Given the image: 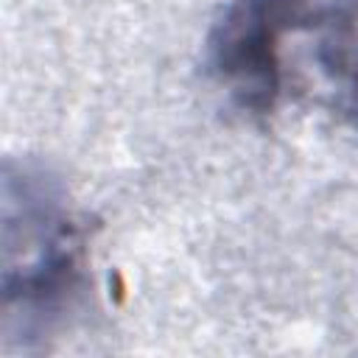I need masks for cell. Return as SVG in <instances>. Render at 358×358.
I'll list each match as a JSON object with an SVG mask.
<instances>
[{
	"label": "cell",
	"instance_id": "1",
	"mask_svg": "<svg viewBox=\"0 0 358 358\" xmlns=\"http://www.w3.org/2000/svg\"><path fill=\"white\" fill-rule=\"evenodd\" d=\"M87 229L62 182L42 165L3 168V330L22 344L45 338L84 285Z\"/></svg>",
	"mask_w": 358,
	"mask_h": 358
},
{
	"label": "cell",
	"instance_id": "2",
	"mask_svg": "<svg viewBox=\"0 0 358 358\" xmlns=\"http://www.w3.org/2000/svg\"><path fill=\"white\" fill-rule=\"evenodd\" d=\"M313 14L308 0H229L210 25L204 59L213 84L227 101L266 117L282 95V45L305 31Z\"/></svg>",
	"mask_w": 358,
	"mask_h": 358
},
{
	"label": "cell",
	"instance_id": "3",
	"mask_svg": "<svg viewBox=\"0 0 358 358\" xmlns=\"http://www.w3.org/2000/svg\"><path fill=\"white\" fill-rule=\"evenodd\" d=\"M310 25L316 28V64L336 109L358 129V0H344Z\"/></svg>",
	"mask_w": 358,
	"mask_h": 358
}]
</instances>
